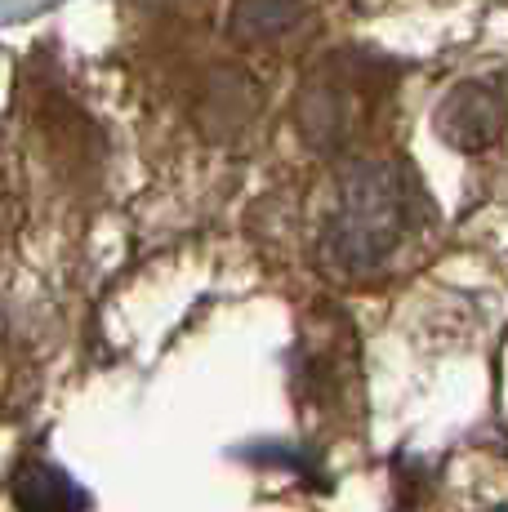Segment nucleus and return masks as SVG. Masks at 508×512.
<instances>
[{
	"label": "nucleus",
	"instance_id": "obj_2",
	"mask_svg": "<svg viewBox=\"0 0 508 512\" xmlns=\"http://www.w3.org/2000/svg\"><path fill=\"white\" fill-rule=\"evenodd\" d=\"M361 116V72H348L344 63L321 67L317 76L299 90L295 125L308 147L317 152H339L357 134Z\"/></svg>",
	"mask_w": 508,
	"mask_h": 512
},
{
	"label": "nucleus",
	"instance_id": "obj_6",
	"mask_svg": "<svg viewBox=\"0 0 508 512\" xmlns=\"http://www.w3.org/2000/svg\"><path fill=\"white\" fill-rule=\"evenodd\" d=\"M254 112V90L246 76L237 72H223L210 81V90H205V103H201V116L214 125V130H237V125H246Z\"/></svg>",
	"mask_w": 508,
	"mask_h": 512
},
{
	"label": "nucleus",
	"instance_id": "obj_3",
	"mask_svg": "<svg viewBox=\"0 0 508 512\" xmlns=\"http://www.w3.org/2000/svg\"><path fill=\"white\" fill-rule=\"evenodd\" d=\"M504 130V98L491 81H468L437 107V134L459 152H482Z\"/></svg>",
	"mask_w": 508,
	"mask_h": 512
},
{
	"label": "nucleus",
	"instance_id": "obj_5",
	"mask_svg": "<svg viewBox=\"0 0 508 512\" xmlns=\"http://www.w3.org/2000/svg\"><path fill=\"white\" fill-rule=\"evenodd\" d=\"M299 18V0H237L232 5V36L241 45H268L286 36Z\"/></svg>",
	"mask_w": 508,
	"mask_h": 512
},
{
	"label": "nucleus",
	"instance_id": "obj_1",
	"mask_svg": "<svg viewBox=\"0 0 508 512\" xmlns=\"http://www.w3.org/2000/svg\"><path fill=\"white\" fill-rule=\"evenodd\" d=\"M415 214L406 174L388 161H361L339 179L335 210L321 228V263L344 281L379 272L402 245Z\"/></svg>",
	"mask_w": 508,
	"mask_h": 512
},
{
	"label": "nucleus",
	"instance_id": "obj_4",
	"mask_svg": "<svg viewBox=\"0 0 508 512\" xmlns=\"http://www.w3.org/2000/svg\"><path fill=\"white\" fill-rule=\"evenodd\" d=\"M14 504L18 512H81L85 495L72 477H63L50 464H32L18 472L14 481Z\"/></svg>",
	"mask_w": 508,
	"mask_h": 512
}]
</instances>
